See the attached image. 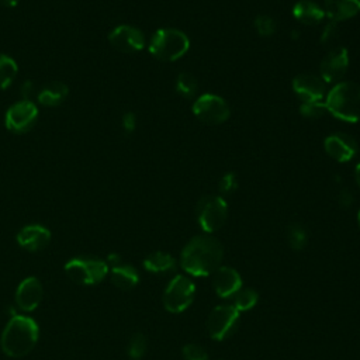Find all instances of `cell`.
<instances>
[{
	"label": "cell",
	"instance_id": "obj_25",
	"mask_svg": "<svg viewBox=\"0 0 360 360\" xmlns=\"http://www.w3.org/2000/svg\"><path fill=\"white\" fill-rule=\"evenodd\" d=\"M259 301V294L252 288H240L233 295V307L239 312H245L252 309Z\"/></svg>",
	"mask_w": 360,
	"mask_h": 360
},
{
	"label": "cell",
	"instance_id": "obj_16",
	"mask_svg": "<svg viewBox=\"0 0 360 360\" xmlns=\"http://www.w3.org/2000/svg\"><path fill=\"white\" fill-rule=\"evenodd\" d=\"M212 285L218 297L229 298L242 288V277L233 267L219 266L212 273Z\"/></svg>",
	"mask_w": 360,
	"mask_h": 360
},
{
	"label": "cell",
	"instance_id": "obj_32",
	"mask_svg": "<svg viewBox=\"0 0 360 360\" xmlns=\"http://www.w3.org/2000/svg\"><path fill=\"white\" fill-rule=\"evenodd\" d=\"M338 35H339L338 22L330 21V22L323 28V31H322V34H321V41H322V44L328 45V44H330L332 41H335V39L338 38Z\"/></svg>",
	"mask_w": 360,
	"mask_h": 360
},
{
	"label": "cell",
	"instance_id": "obj_17",
	"mask_svg": "<svg viewBox=\"0 0 360 360\" xmlns=\"http://www.w3.org/2000/svg\"><path fill=\"white\" fill-rule=\"evenodd\" d=\"M44 298V288L37 277L24 278L15 291V302L25 312L34 311Z\"/></svg>",
	"mask_w": 360,
	"mask_h": 360
},
{
	"label": "cell",
	"instance_id": "obj_19",
	"mask_svg": "<svg viewBox=\"0 0 360 360\" xmlns=\"http://www.w3.org/2000/svg\"><path fill=\"white\" fill-rule=\"evenodd\" d=\"M292 15L297 21L305 25H316L323 20L325 11L312 0H300L292 7Z\"/></svg>",
	"mask_w": 360,
	"mask_h": 360
},
{
	"label": "cell",
	"instance_id": "obj_31",
	"mask_svg": "<svg viewBox=\"0 0 360 360\" xmlns=\"http://www.w3.org/2000/svg\"><path fill=\"white\" fill-rule=\"evenodd\" d=\"M238 188V179L233 173H225L219 179V190L222 194H232Z\"/></svg>",
	"mask_w": 360,
	"mask_h": 360
},
{
	"label": "cell",
	"instance_id": "obj_36",
	"mask_svg": "<svg viewBox=\"0 0 360 360\" xmlns=\"http://www.w3.org/2000/svg\"><path fill=\"white\" fill-rule=\"evenodd\" d=\"M354 177H356V183H357V186L360 187V163L356 166V169H354Z\"/></svg>",
	"mask_w": 360,
	"mask_h": 360
},
{
	"label": "cell",
	"instance_id": "obj_6",
	"mask_svg": "<svg viewBox=\"0 0 360 360\" xmlns=\"http://www.w3.org/2000/svg\"><path fill=\"white\" fill-rule=\"evenodd\" d=\"M195 217L200 228L205 233H212L225 224L228 218V204L221 195H204L197 202Z\"/></svg>",
	"mask_w": 360,
	"mask_h": 360
},
{
	"label": "cell",
	"instance_id": "obj_7",
	"mask_svg": "<svg viewBox=\"0 0 360 360\" xmlns=\"http://www.w3.org/2000/svg\"><path fill=\"white\" fill-rule=\"evenodd\" d=\"M194 295H195L194 283L188 277L183 274H177L169 281L163 292V305L169 312L180 314L191 305Z\"/></svg>",
	"mask_w": 360,
	"mask_h": 360
},
{
	"label": "cell",
	"instance_id": "obj_10",
	"mask_svg": "<svg viewBox=\"0 0 360 360\" xmlns=\"http://www.w3.org/2000/svg\"><path fill=\"white\" fill-rule=\"evenodd\" d=\"M239 322V311L233 305L215 307L207 319V330L214 340H225L229 338Z\"/></svg>",
	"mask_w": 360,
	"mask_h": 360
},
{
	"label": "cell",
	"instance_id": "obj_33",
	"mask_svg": "<svg viewBox=\"0 0 360 360\" xmlns=\"http://www.w3.org/2000/svg\"><path fill=\"white\" fill-rule=\"evenodd\" d=\"M121 125L125 132H132L136 128V117L134 112L128 111L121 118Z\"/></svg>",
	"mask_w": 360,
	"mask_h": 360
},
{
	"label": "cell",
	"instance_id": "obj_3",
	"mask_svg": "<svg viewBox=\"0 0 360 360\" xmlns=\"http://www.w3.org/2000/svg\"><path fill=\"white\" fill-rule=\"evenodd\" d=\"M328 112L340 121H360V86L353 82H339L326 94Z\"/></svg>",
	"mask_w": 360,
	"mask_h": 360
},
{
	"label": "cell",
	"instance_id": "obj_37",
	"mask_svg": "<svg viewBox=\"0 0 360 360\" xmlns=\"http://www.w3.org/2000/svg\"><path fill=\"white\" fill-rule=\"evenodd\" d=\"M357 221H359V225H360V210H359V212H357Z\"/></svg>",
	"mask_w": 360,
	"mask_h": 360
},
{
	"label": "cell",
	"instance_id": "obj_27",
	"mask_svg": "<svg viewBox=\"0 0 360 360\" xmlns=\"http://www.w3.org/2000/svg\"><path fill=\"white\" fill-rule=\"evenodd\" d=\"M300 112L305 118L318 120L328 112L325 101H302L300 105Z\"/></svg>",
	"mask_w": 360,
	"mask_h": 360
},
{
	"label": "cell",
	"instance_id": "obj_1",
	"mask_svg": "<svg viewBox=\"0 0 360 360\" xmlns=\"http://www.w3.org/2000/svg\"><path fill=\"white\" fill-rule=\"evenodd\" d=\"M222 243L212 235L193 236L183 248L180 255L181 269L195 277L212 274L222 262Z\"/></svg>",
	"mask_w": 360,
	"mask_h": 360
},
{
	"label": "cell",
	"instance_id": "obj_15",
	"mask_svg": "<svg viewBox=\"0 0 360 360\" xmlns=\"http://www.w3.org/2000/svg\"><path fill=\"white\" fill-rule=\"evenodd\" d=\"M15 239L20 248L28 252H38L49 245L51 231L44 225L30 224L18 231Z\"/></svg>",
	"mask_w": 360,
	"mask_h": 360
},
{
	"label": "cell",
	"instance_id": "obj_9",
	"mask_svg": "<svg viewBox=\"0 0 360 360\" xmlns=\"http://www.w3.org/2000/svg\"><path fill=\"white\" fill-rule=\"evenodd\" d=\"M39 115L38 107L31 100L21 98L11 104L4 114V127L14 134L28 132L37 122Z\"/></svg>",
	"mask_w": 360,
	"mask_h": 360
},
{
	"label": "cell",
	"instance_id": "obj_22",
	"mask_svg": "<svg viewBox=\"0 0 360 360\" xmlns=\"http://www.w3.org/2000/svg\"><path fill=\"white\" fill-rule=\"evenodd\" d=\"M176 260L170 253L156 250L149 253L143 260V267L150 273H166L173 270Z\"/></svg>",
	"mask_w": 360,
	"mask_h": 360
},
{
	"label": "cell",
	"instance_id": "obj_5",
	"mask_svg": "<svg viewBox=\"0 0 360 360\" xmlns=\"http://www.w3.org/2000/svg\"><path fill=\"white\" fill-rule=\"evenodd\" d=\"M65 271L68 277L77 284L94 285L107 277L110 269L107 262L101 259L79 256L70 259L65 264Z\"/></svg>",
	"mask_w": 360,
	"mask_h": 360
},
{
	"label": "cell",
	"instance_id": "obj_28",
	"mask_svg": "<svg viewBox=\"0 0 360 360\" xmlns=\"http://www.w3.org/2000/svg\"><path fill=\"white\" fill-rule=\"evenodd\" d=\"M146 347H148V340L145 338V335L136 332L131 336L129 343H128V356L132 360H139L145 353H146Z\"/></svg>",
	"mask_w": 360,
	"mask_h": 360
},
{
	"label": "cell",
	"instance_id": "obj_4",
	"mask_svg": "<svg viewBox=\"0 0 360 360\" xmlns=\"http://www.w3.org/2000/svg\"><path fill=\"white\" fill-rule=\"evenodd\" d=\"M190 48L188 35L177 28H160L149 41V52L159 60L173 62L187 53Z\"/></svg>",
	"mask_w": 360,
	"mask_h": 360
},
{
	"label": "cell",
	"instance_id": "obj_2",
	"mask_svg": "<svg viewBox=\"0 0 360 360\" xmlns=\"http://www.w3.org/2000/svg\"><path fill=\"white\" fill-rule=\"evenodd\" d=\"M39 329L37 322L25 315H14L3 329L0 345L6 356L18 359L28 354L37 345Z\"/></svg>",
	"mask_w": 360,
	"mask_h": 360
},
{
	"label": "cell",
	"instance_id": "obj_20",
	"mask_svg": "<svg viewBox=\"0 0 360 360\" xmlns=\"http://www.w3.org/2000/svg\"><path fill=\"white\" fill-rule=\"evenodd\" d=\"M110 278L111 283L124 291L132 290L138 283H139V274L136 271V269L131 264H125V263H120L112 266V269L110 270Z\"/></svg>",
	"mask_w": 360,
	"mask_h": 360
},
{
	"label": "cell",
	"instance_id": "obj_24",
	"mask_svg": "<svg viewBox=\"0 0 360 360\" xmlns=\"http://www.w3.org/2000/svg\"><path fill=\"white\" fill-rule=\"evenodd\" d=\"M176 91L184 98H193L198 91V80L188 72H181L176 79Z\"/></svg>",
	"mask_w": 360,
	"mask_h": 360
},
{
	"label": "cell",
	"instance_id": "obj_23",
	"mask_svg": "<svg viewBox=\"0 0 360 360\" xmlns=\"http://www.w3.org/2000/svg\"><path fill=\"white\" fill-rule=\"evenodd\" d=\"M18 73V65L14 58L0 53V90H6L14 82Z\"/></svg>",
	"mask_w": 360,
	"mask_h": 360
},
{
	"label": "cell",
	"instance_id": "obj_26",
	"mask_svg": "<svg viewBox=\"0 0 360 360\" xmlns=\"http://www.w3.org/2000/svg\"><path fill=\"white\" fill-rule=\"evenodd\" d=\"M287 239H288L290 246L294 250H301V249L305 248V245L308 242L307 229L301 224L292 222L287 228Z\"/></svg>",
	"mask_w": 360,
	"mask_h": 360
},
{
	"label": "cell",
	"instance_id": "obj_14",
	"mask_svg": "<svg viewBox=\"0 0 360 360\" xmlns=\"http://www.w3.org/2000/svg\"><path fill=\"white\" fill-rule=\"evenodd\" d=\"M292 91L301 101H322L326 96V84L321 76L301 73L292 79Z\"/></svg>",
	"mask_w": 360,
	"mask_h": 360
},
{
	"label": "cell",
	"instance_id": "obj_18",
	"mask_svg": "<svg viewBox=\"0 0 360 360\" xmlns=\"http://www.w3.org/2000/svg\"><path fill=\"white\" fill-rule=\"evenodd\" d=\"M323 6L325 15L335 22L346 21L360 13V0H325Z\"/></svg>",
	"mask_w": 360,
	"mask_h": 360
},
{
	"label": "cell",
	"instance_id": "obj_12",
	"mask_svg": "<svg viewBox=\"0 0 360 360\" xmlns=\"http://www.w3.org/2000/svg\"><path fill=\"white\" fill-rule=\"evenodd\" d=\"M349 69V52L343 46L332 48L321 60L319 72L325 83H339Z\"/></svg>",
	"mask_w": 360,
	"mask_h": 360
},
{
	"label": "cell",
	"instance_id": "obj_29",
	"mask_svg": "<svg viewBox=\"0 0 360 360\" xmlns=\"http://www.w3.org/2000/svg\"><path fill=\"white\" fill-rule=\"evenodd\" d=\"M255 27L259 35L262 37H270L276 32L277 30V22L274 21V18L271 15L267 14H259L255 18Z\"/></svg>",
	"mask_w": 360,
	"mask_h": 360
},
{
	"label": "cell",
	"instance_id": "obj_30",
	"mask_svg": "<svg viewBox=\"0 0 360 360\" xmlns=\"http://www.w3.org/2000/svg\"><path fill=\"white\" fill-rule=\"evenodd\" d=\"M181 354L184 360H208V353L202 346L197 343H188L183 346Z\"/></svg>",
	"mask_w": 360,
	"mask_h": 360
},
{
	"label": "cell",
	"instance_id": "obj_34",
	"mask_svg": "<svg viewBox=\"0 0 360 360\" xmlns=\"http://www.w3.org/2000/svg\"><path fill=\"white\" fill-rule=\"evenodd\" d=\"M20 91H21V96H22V98H24V100H30V96H31V94H32V91H34V86H32V83H31L30 80L24 82V83H22V86H21V89H20Z\"/></svg>",
	"mask_w": 360,
	"mask_h": 360
},
{
	"label": "cell",
	"instance_id": "obj_11",
	"mask_svg": "<svg viewBox=\"0 0 360 360\" xmlns=\"http://www.w3.org/2000/svg\"><path fill=\"white\" fill-rule=\"evenodd\" d=\"M108 42L114 49L120 52L134 53L143 49L145 35L139 28L134 25L121 24L110 31Z\"/></svg>",
	"mask_w": 360,
	"mask_h": 360
},
{
	"label": "cell",
	"instance_id": "obj_35",
	"mask_svg": "<svg viewBox=\"0 0 360 360\" xmlns=\"http://www.w3.org/2000/svg\"><path fill=\"white\" fill-rule=\"evenodd\" d=\"M21 0H0V6L3 7H15Z\"/></svg>",
	"mask_w": 360,
	"mask_h": 360
},
{
	"label": "cell",
	"instance_id": "obj_13",
	"mask_svg": "<svg viewBox=\"0 0 360 360\" xmlns=\"http://www.w3.org/2000/svg\"><path fill=\"white\" fill-rule=\"evenodd\" d=\"M323 148L333 160L340 163L352 160L359 150L356 139L345 132H335L328 135L323 141Z\"/></svg>",
	"mask_w": 360,
	"mask_h": 360
},
{
	"label": "cell",
	"instance_id": "obj_21",
	"mask_svg": "<svg viewBox=\"0 0 360 360\" xmlns=\"http://www.w3.org/2000/svg\"><path fill=\"white\" fill-rule=\"evenodd\" d=\"M68 94L69 87L63 82H51L39 90L37 100L41 105L58 107L66 100Z\"/></svg>",
	"mask_w": 360,
	"mask_h": 360
},
{
	"label": "cell",
	"instance_id": "obj_8",
	"mask_svg": "<svg viewBox=\"0 0 360 360\" xmlns=\"http://www.w3.org/2000/svg\"><path fill=\"white\" fill-rule=\"evenodd\" d=\"M193 114L198 121L207 125H219L229 118L231 108L221 96L205 93L194 100Z\"/></svg>",
	"mask_w": 360,
	"mask_h": 360
}]
</instances>
